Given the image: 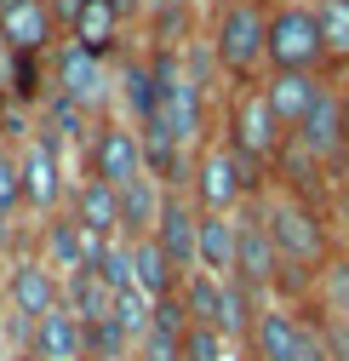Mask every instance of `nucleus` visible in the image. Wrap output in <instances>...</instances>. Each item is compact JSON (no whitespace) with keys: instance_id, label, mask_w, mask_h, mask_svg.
Wrapping results in <instances>:
<instances>
[{"instance_id":"obj_1","label":"nucleus","mask_w":349,"mask_h":361,"mask_svg":"<svg viewBox=\"0 0 349 361\" xmlns=\"http://www.w3.org/2000/svg\"><path fill=\"white\" fill-rule=\"evenodd\" d=\"M258 212H264V230H269V241L281 252V293L275 298L303 304L315 293L321 269L332 264V252L343 247L338 230H332V212L321 201H310V195L275 184V178H269V190L258 195Z\"/></svg>"},{"instance_id":"obj_2","label":"nucleus","mask_w":349,"mask_h":361,"mask_svg":"<svg viewBox=\"0 0 349 361\" xmlns=\"http://www.w3.org/2000/svg\"><path fill=\"white\" fill-rule=\"evenodd\" d=\"M206 52L229 86L269 75V0H217L206 18Z\"/></svg>"},{"instance_id":"obj_3","label":"nucleus","mask_w":349,"mask_h":361,"mask_svg":"<svg viewBox=\"0 0 349 361\" xmlns=\"http://www.w3.org/2000/svg\"><path fill=\"white\" fill-rule=\"evenodd\" d=\"M264 190H269V172L252 166L246 155H235L224 138H206V144L195 149L189 195H195L201 212H241V207H252Z\"/></svg>"},{"instance_id":"obj_4","label":"nucleus","mask_w":349,"mask_h":361,"mask_svg":"<svg viewBox=\"0 0 349 361\" xmlns=\"http://www.w3.org/2000/svg\"><path fill=\"white\" fill-rule=\"evenodd\" d=\"M217 138H224L235 155H246L252 166L275 172V155L286 149V138H292V132L275 121V109H269V98H264V80H258V86H229V92H224Z\"/></svg>"},{"instance_id":"obj_5","label":"nucleus","mask_w":349,"mask_h":361,"mask_svg":"<svg viewBox=\"0 0 349 361\" xmlns=\"http://www.w3.org/2000/svg\"><path fill=\"white\" fill-rule=\"evenodd\" d=\"M63 304V276L34 252V241L23 235L6 258H0V310L18 322V333H29L40 315H52Z\"/></svg>"},{"instance_id":"obj_6","label":"nucleus","mask_w":349,"mask_h":361,"mask_svg":"<svg viewBox=\"0 0 349 361\" xmlns=\"http://www.w3.org/2000/svg\"><path fill=\"white\" fill-rule=\"evenodd\" d=\"M80 155H86V172H80V178H98V184H109V190H126L132 178L149 172L144 132L126 121V115H103V121L92 126V138L80 144Z\"/></svg>"},{"instance_id":"obj_7","label":"nucleus","mask_w":349,"mask_h":361,"mask_svg":"<svg viewBox=\"0 0 349 361\" xmlns=\"http://www.w3.org/2000/svg\"><path fill=\"white\" fill-rule=\"evenodd\" d=\"M269 69H315V75H326L315 0H269Z\"/></svg>"},{"instance_id":"obj_8","label":"nucleus","mask_w":349,"mask_h":361,"mask_svg":"<svg viewBox=\"0 0 349 361\" xmlns=\"http://www.w3.org/2000/svg\"><path fill=\"white\" fill-rule=\"evenodd\" d=\"M18 166H23V207L34 224H46L52 212L69 207V190H75V178H69V161H63V144L52 138H23L18 144Z\"/></svg>"},{"instance_id":"obj_9","label":"nucleus","mask_w":349,"mask_h":361,"mask_svg":"<svg viewBox=\"0 0 349 361\" xmlns=\"http://www.w3.org/2000/svg\"><path fill=\"white\" fill-rule=\"evenodd\" d=\"M52 92H63L69 104L98 115L103 104H115V69H109L103 52H92V47H80V40L63 35L52 47Z\"/></svg>"},{"instance_id":"obj_10","label":"nucleus","mask_w":349,"mask_h":361,"mask_svg":"<svg viewBox=\"0 0 349 361\" xmlns=\"http://www.w3.org/2000/svg\"><path fill=\"white\" fill-rule=\"evenodd\" d=\"M292 144L310 149L332 178H343V166H349V132H343V80L338 75L321 86V98H315L310 115H303V126L292 132Z\"/></svg>"},{"instance_id":"obj_11","label":"nucleus","mask_w":349,"mask_h":361,"mask_svg":"<svg viewBox=\"0 0 349 361\" xmlns=\"http://www.w3.org/2000/svg\"><path fill=\"white\" fill-rule=\"evenodd\" d=\"M29 241H34V252L46 258L63 281H69V276H80V269H98V258H103V247H109L103 235L80 230L69 207H63V212H52L46 224H34V235H29Z\"/></svg>"},{"instance_id":"obj_12","label":"nucleus","mask_w":349,"mask_h":361,"mask_svg":"<svg viewBox=\"0 0 349 361\" xmlns=\"http://www.w3.org/2000/svg\"><path fill=\"white\" fill-rule=\"evenodd\" d=\"M149 235L160 241V252L172 258L178 276L201 269V207H195L189 184H166V201H160V218H155Z\"/></svg>"},{"instance_id":"obj_13","label":"nucleus","mask_w":349,"mask_h":361,"mask_svg":"<svg viewBox=\"0 0 349 361\" xmlns=\"http://www.w3.org/2000/svg\"><path fill=\"white\" fill-rule=\"evenodd\" d=\"M235 281H241L252 298H275V293H281V252H275V241H269V230H264V212H258V201H252V207H241Z\"/></svg>"},{"instance_id":"obj_14","label":"nucleus","mask_w":349,"mask_h":361,"mask_svg":"<svg viewBox=\"0 0 349 361\" xmlns=\"http://www.w3.org/2000/svg\"><path fill=\"white\" fill-rule=\"evenodd\" d=\"M326 80H332V75H315V69H269V75H264V98H269L275 121H281L286 132H298L303 115L315 109V98H321Z\"/></svg>"},{"instance_id":"obj_15","label":"nucleus","mask_w":349,"mask_h":361,"mask_svg":"<svg viewBox=\"0 0 349 361\" xmlns=\"http://www.w3.org/2000/svg\"><path fill=\"white\" fill-rule=\"evenodd\" d=\"M115 104L132 126H149L155 121V104H160V86H155V63L149 52H132L115 63Z\"/></svg>"},{"instance_id":"obj_16","label":"nucleus","mask_w":349,"mask_h":361,"mask_svg":"<svg viewBox=\"0 0 349 361\" xmlns=\"http://www.w3.org/2000/svg\"><path fill=\"white\" fill-rule=\"evenodd\" d=\"M58 29H63V23L52 18L46 0H23L18 12L0 18V35H6V47H12V52H29V58H52Z\"/></svg>"},{"instance_id":"obj_17","label":"nucleus","mask_w":349,"mask_h":361,"mask_svg":"<svg viewBox=\"0 0 349 361\" xmlns=\"http://www.w3.org/2000/svg\"><path fill=\"white\" fill-rule=\"evenodd\" d=\"M69 212H75L80 230H92V235H103V241H126V235H120V190L98 184V178H75Z\"/></svg>"},{"instance_id":"obj_18","label":"nucleus","mask_w":349,"mask_h":361,"mask_svg":"<svg viewBox=\"0 0 349 361\" xmlns=\"http://www.w3.org/2000/svg\"><path fill=\"white\" fill-rule=\"evenodd\" d=\"M23 344L40 350L46 361H80L86 355V322H80L69 304H58L52 315H40V322L23 333Z\"/></svg>"},{"instance_id":"obj_19","label":"nucleus","mask_w":349,"mask_h":361,"mask_svg":"<svg viewBox=\"0 0 349 361\" xmlns=\"http://www.w3.org/2000/svg\"><path fill=\"white\" fill-rule=\"evenodd\" d=\"M126 23H132V18H126L115 0H80V6H75V23H69V40H80V47H92V52L109 58V52L120 47Z\"/></svg>"},{"instance_id":"obj_20","label":"nucleus","mask_w":349,"mask_h":361,"mask_svg":"<svg viewBox=\"0 0 349 361\" xmlns=\"http://www.w3.org/2000/svg\"><path fill=\"white\" fill-rule=\"evenodd\" d=\"M235 252H241V212H201V269L235 276Z\"/></svg>"},{"instance_id":"obj_21","label":"nucleus","mask_w":349,"mask_h":361,"mask_svg":"<svg viewBox=\"0 0 349 361\" xmlns=\"http://www.w3.org/2000/svg\"><path fill=\"white\" fill-rule=\"evenodd\" d=\"M132 287L149 293V298H172V293L184 287V276L172 269V258L160 252L155 235H132Z\"/></svg>"},{"instance_id":"obj_22","label":"nucleus","mask_w":349,"mask_h":361,"mask_svg":"<svg viewBox=\"0 0 349 361\" xmlns=\"http://www.w3.org/2000/svg\"><path fill=\"white\" fill-rule=\"evenodd\" d=\"M160 201H166V184L155 172L132 178V184L120 190V235L132 241V235H149L155 230V218H160Z\"/></svg>"},{"instance_id":"obj_23","label":"nucleus","mask_w":349,"mask_h":361,"mask_svg":"<svg viewBox=\"0 0 349 361\" xmlns=\"http://www.w3.org/2000/svg\"><path fill=\"white\" fill-rule=\"evenodd\" d=\"M63 304L80 315L86 327H92V322H109V310H115V287L98 276V269H80V276L63 281Z\"/></svg>"},{"instance_id":"obj_24","label":"nucleus","mask_w":349,"mask_h":361,"mask_svg":"<svg viewBox=\"0 0 349 361\" xmlns=\"http://www.w3.org/2000/svg\"><path fill=\"white\" fill-rule=\"evenodd\" d=\"M321 18V47H326V75H349V0H315Z\"/></svg>"},{"instance_id":"obj_25","label":"nucleus","mask_w":349,"mask_h":361,"mask_svg":"<svg viewBox=\"0 0 349 361\" xmlns=\"http://www.w3.org/2000/svg\"><path fill=\"white\" fill-rule=\"evenodd\" d=\"M29 207H23V166H18V149L0 144V218L18 224Z\"/></svg>"},{"instance_id":"obj_26","label":"nucleus","mask_w":349,"mask_h":361,"mask_svg":"<svg viewBox=\"0 0 349 361\" xmlns=\"http://www.w3.org/2000/svg\"><path fill=\"white\" fill-rule=\"evenodd\" d=\"M326 212H332V230H338V241L349 247V166H343V178H338V184H332Z\"/></svg>"},{"instance_id":"obj_27","label":"nucleus","mask_w":349,"mask_h":361,"mask_svg":"<svg viewBox=\"0 0 349 361\" xmlns=\"http://www.w3.org/2000/svg\"><path fill=\"white\" fill-rule=\"evenodd\" d=\"M23 344V333H18V322H12V315L6 310H0V361H12V350Z\"/></svg>"},{"instance_id":"obj_28","label":"nucleus","mask_w":349,"mask_h":361,"mask_svg":"<svg viewBox=\"0 0 349 361\" xmlns=\"http://www.w3.org/2000/svg\"><path fill=\"white\" fill-rule=\"evenodd\" d=\"M18 241H23V235H12V224H6V218H0V258H6V252H12Z\"/></svg>"},{"instance_id":"obj_29","label":"nucleus","mask_w":349,"mask_h":361,"mask_svg":"<svg viewBox=\"0 0 349 361\" xmlns=\"http://www.w3.org/2000/svg\"><path fill=\"white\" fill-rule=\"evenodd\" d=\"M6 69H12V47H6V35H0V86H6Z\"/></svg>"},{"instance_id":"obj_30","label":"nucleus","mask_w":349,"mask_h":361,"mask_svg":"<svg viewBox=\"0 0 349 361\" xmlns=\"http://www.w3.org/2000/svg\"><path fill=\"white\" fill-rule=\"evenodd\" d=\"M12 361H46V355H40V350H29V344H18V350H12Z\"/></svg>"},{"instance_id":"obj_31","label":"nucleus","mask_w":349,"mask_h":361,"mask_svg":"<svg viewBox=\"0 0 349 361\" xmlns=\"http://www.w3.org/2000/svg\"><path fill=\"white\" fill-rule=\"evenodd\" d=\"M343 132H349V75H343Z\"/></svg>"},{"instance_id":"obj_32","label":"nucleus","mask_w":349,"mask_h":361,"mask_svg":"<svg viewBox=\"0 0 349 361\" xmlns=\"http://www.w3.org/2000/svg\"><path fill=\"white\" fill-rule=\"evenodd\" d=\"M23 6V0H0V18H6V12H18Z\"/></svg>"},{"instance_id":"obj_33","label":"nucleus","mask_w":349,"mask_h":361,"mask_svg":"<svg viewBox=\"0 0 349 361\" xmlns=\"http://www.w3.org/2000/svg\"><path fill=\"white\" fill-rule=\"evenodd\" d=\"M86 361H132V355H86Z\"/></svg>"},{"instance_id":"obj_34","label":"nucleus","mask_w":349,"mask_h":361,"mask_svg":"<svg viewBox=\"0 0 349 361\" xmlns=\"http://www.w3.org/2000/svg\"><path fill=\"white\" fill-rule=\"evenodd\" d=\"M241 361H252V355H241Z\"/></svg>"},{"instance_id":"obj_35","label":"nucleus","mask_w":349,"mask_h":361,"mask_svg":"<svg viewBox=\"0 0 349 361\" xmlns=\"http://www.w3.org/2000/svg\"><path fill=\"white\" fill-rule=\"evenodd\" d=\"M80 361H86V355H80Z\"/></svg>"}]
</instances>
